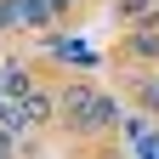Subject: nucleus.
Here are the masks:
<instances>
[{
	"mask_svg": "<svg viewBox=\"0 0 159 159\" xmlns=\"http://www.w3.org/2000/svg\"><path fill=\"white\" fill-rule=\"evenodd\" d=\"M68 114H74V125H108L114 102H102V97H91V91H74L68 97Z\"/></svg>",
	"mask_w": 159,
	"mask_h": 159,
	"instance_id": "obj_1",
	"label": "nucleus"
},
{
	"mask_svg": "<svg viewBox=\"0 0 159 159\" xmlns=\"http://www.w3.org/2000/svg\"><path fill=\"white\" fill-rule=\"evenodd\" d=\"M0 91H6V97H23V91H29V74H23V68H6V80H0Z\"/></svg>",
	"mask_w": 159,
	"mask_h": 159,
	"instance_id": "obj_2",
	"label": "nucleus"
}]
</instances>
